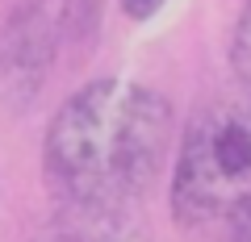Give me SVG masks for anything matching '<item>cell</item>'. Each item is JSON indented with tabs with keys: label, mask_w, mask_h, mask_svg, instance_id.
<instances>
[{
	"label": "cell",
	"mask_w": 251,
	"mask_h": 242,
	"mask_svg": "<svg viewBox=\"0 0 251 242\" xmlns=\"http://www.w3.org/2000/svg\"><path fill=\"white\" fill-rule=\"evenodd\" d=\"M176 146V113L151 84L100 75L46 121L42 184L59 209L138 205Z\"/></svg>",
	"instance_id": "obj_1"
},
{
	"label": "cell",
	"mask_w": 251,
	"mask_h": 242,
	"mask_svg": "<svg viewBox=\"0 0 251 242\" xmlns=\"http://www.w3.org/2000/svg\"><path fill=\"white\" fill-rule=\"evenodd\" d=\"M218 242H251V209H243L234 221H226L218 230Z\"/></svg>",
	"instance_id": "obj_7"
},
{
	"label": "cell",
	"mask_w": 251,
	"mask_h": 242,
	"mask_svg": "<svg viewBox=\"0 0 251 242\" xmlns=\"http://www.w3.org/2000/svg\"><path fill=\"white\" fill-rule=\"evenodd\" d=\"M168 209L176 230L218 234L251 209V88L209 96L176 134Z\"/></svg>",
	"instance_id": "obj_2"
},
{
	"label": "cell",
	"mask_w": 251,
	"mask_h": 242,
	"mask_svg": "<svg viewBox=\"0 0 251 242\" xmlns=\"http://www.w3.org/2000/svg\"><path fill=\"white\" fill-rule=\"evenodd\" d=\"M29 242H155L143 205L59 209L34 230Z\"/></svg>",
	"instance_id": "obj_4"
},
{
	"label": "cell",
	"mask_w": 251,
	"mask_h": 242,
	"mask_svg": "<svg viewBox=\"0 0 251 242\" xmlns=\"http://www.w3.org/2000/svg\"><path fill=\"white\" fill-rule=\"evenodd\" d=\"M117 9L126 13V21L147 25V21H155L163 9H168V0H117Z\"/></svg>",
	"instance_id": "obj_6"
},
{
	"label": "cell",
	"mask_w": 251,
	"mask_h": 242,
	"mask_svg": "<svg viewBox=\"0 0 251 242\" xmlns=\"http://www.w3.org/2000/svg\"><path fill=\"white\" fill-rule=\"evenodd\" d=\"M72 21L67 0H17L0 21V113L21 117L42 96Z\"/></svg>",
	"instance_id": "obj_3"
},
{
	"label": "cell",
	"mask_w": 251,
	"mask_h": 242,
	"mask_svg": "<svg viewBox=\"0 0 251 242\" xmlns=\"http://www.w3.org/2000/svg\"><path fill=\"white\" fill-rule=\"evenodd\" d=\"M230 63L239 71V84L251 88V0L243 4L239 21H234V38H230Z\"/></svg>",
	"instance_id": "obj_5"
}]
</instances>
